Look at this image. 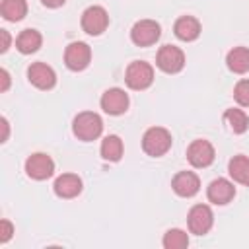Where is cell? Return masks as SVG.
Segmentation results:
<instances>
[{
  "label": "cell",
  "mask_w": 249,
  "mask_h": 249,
  "mask_svg": "<svg viewBox=\"0 0 249 249\" xmlns=\"http://www.w3.org/2000/svg\"><path fill=\"white\" fill-rule=\"evenodd\" d=\"M0 53H6L8 47H10V33L6 29H0Z\"/></svg>",
  "instance_id": "obj_26"
},
{
  "label": "cell",
  "mask_w": 249,
  "mask_h": 249,
  "mask_svg": "<svg viewBox=\"0 0 249 249\" xmlns=\"http://www.w3.org/2000/svg\"><path fill=\"white\" fill-rule=\"evenodd\" d=\"M206 195H208V200L214 202V204H228L235 195V187L228 179L218 177L208 185Z\"/></svg>",
  "instance_id": "obj_13"
},
{
  "label": "cell",
  "mask_w": 249,
  "mask_h": 249,
  "mask_svg": "<svg viewBox=\"0 0 249 249\" xmlns=\"http://www.w3.org/2000/svg\"><path fill=\"white\" fill-rule=\"evenodd\" d=\"M41 41L43 39L37 29H23L16 39V47L21 54H31L41 47Z\"/></svg>",
  "instance_id": "obj_17"
},
{
  "label": "cell",
  "mask_w": 249,
  "mask_h": 249,
  "mask_svg": "<svg viewBox=\"0 0 249 249\" xmlns=\"http://www.w3.org/2000/svg\"><path fill=\"white\" fill-rule=\"evenodd\" d=\"M233 97L239 105L243 107H249V80H241L235 84L233 88Z\"/></svg>",
  "instance_id": "obj_24"
},
{
  "label": "cell",
  "mask_w": 249,
  "mask_h": 249,
  "mask_svg": "<svg viewBox=\"0 0 249 249\" xmlns=\"http://www.w3.org/2000/svg\"><path fill=\"white\" fill-rule=\"evenodd\" d=\"M101 130H103V121H101V117L97 113L84 111V113H78L74 117L72 132H74V136H78L84 142L95 140L101 134Z\"/></svg>",
  "instance_id": "obj_1"
},
{
  "label": "cell",
  "mask_w": 249,
  "mask_h": 249,
  "mask_svg": "<svg viewBox=\"0 0 249 249\" xmlns=\"http://www.w3.org/2000/svg\"><path fill=\"white\" fill-rule=\"evenodd\" d=\"M109 25V16L101 6H89L82 14V29L89 35H101Z\"/></svg>",
  "instance_id": "obj_6"
},
{
  "label": "cell",
  "mask_w": 249,
  "mask_h": 249,
  "mask_svg": "<svg viewBox=\"0 0 249 249\" xmlns=\"http://www.w3.org/2000/svg\"><path fill=\"white\" fill-rule=\"evenodd\" d=\"M53 189L60 198H74L82 191V179L74 173H62L60 177H56Z\"/></svg>",
  "instance_id": "obj_15"
},
{
  "label": "cell",
  "mask_w": 249,
  "mask_h": 249,
  "mask_svg": "<svg viewBox=\"0 0 249 249\" xmlns=\"http://www.w3.org/2000/svg\"><path fill=\"white\" fill-rule=\"evenodd\" d=\"M124 80L130 89H146L154 82V68L144 60H134L128 64Z\"/></svg>",
  "instance_id": "obj_3"
},
{
  "label": "cell",
  "mask_w": 249,
  "mask_h": 249,
  "mask_svg": "<svg viewBox=\"0 0 249 249\" xmlns=\"http://www.w3.org/2000/svg\"><path fill=\"white\" fill-rule=\"evenodd\" d=\"M89 60H91V51H89V47H88L86 43H82V41L70 43V45L66 47V51H64V62H66V66H68L70 70H74V72L88 68Z\"/></svg>",
  "instance_id": "obj_9"
},
{
  "label": "cell",
  "mask_w": 249,
  "mask_h": 249,
  "mask_svg": "<svg viewBox=\"0 0 249 249\" xmlns=\"http://www.w3.org/2000/svg\"><path fill=\"white\" fill-rule=\"evenodd\" d=\"M2 128H4V134H2V142H6V140H8V121H6V119H2Z\"/></svg>",
  "instance_id": "obj_29"
},
{
  "label": "cell",
  "mask_w": 249,
  "mask_h": 249,
  "mask_svg": "<svg viewBox=\"0 0 249 249\" xmlns=\"http://www.w3.org/2000/svg\"><path fill=\"white\" fill-rule=\"evenodd\" d=\"M27 78L29 82L39 88V89H51L54 84H56V74L54 70L45 64V62H33L29 68H27Z\"/></svg>",
  "instance_id": "obj_11"
},
{
  "label": "cell",
  "mask_w": 249,
  "mask_h": 249,
  "mask_svg": "<svg viewBox=\"0 0 249 249\" xmlns=\"http://www.w3.org/2000/svg\"><path fill=\"white\" fill-rule=\"evenodd\" d=\"M25 171L31 179L43 181V179H49L54 173V161H53L51 156L37 152V154H31L25 160Z\"/></svg>",
  "instance_id": "obj_7"
},
{
  "label": "cell",
  "mask_w": 249,
  "mask_h": 249,
  "mask_svg": "<svg viewBox=\"0 0 249 249\" xmlns=\"http://www.w3.org/2000/svg\"><path fill=\"white\" fill-rule=\"evenodd\" d=\"M173 31L181 41H195L200 35V23L193 16H183L175 21Z\"/></svg>",
  "instance_id": "obj_16"
},
{
  "label": "cell",
  "mask_w": 249,
  "mask_h": 249,
  "mask_svg": "<svg viewBox=\"0 0 249 249\" xmlns=\"http://www.w3.org/2000/svg\"><path fill=\"white\" fill-rule=\"evenodd\" d=\"M14 233V226L8 222V220H2L0 222V243H6Z\"/></svg>",
  "instance_id": "obj_25"
},
{
  "label": "cell",
  "mask_w": 249,
  "mask_h": 249,
  "mask_svg": "<svg viewBox=\"0 0 249 249\" xmlns=\"http://www.w3.org/2000/svg\"><path fill=\"white\" fill-rule=\"evenodd\" d=\"M142 148L148 156L160 158L171 148V134L161 126H152L142 136Z\"/></svg>",
  "instance_id": "obj_2"
},
{
  "label": "cell",
  "mask_w": 249,
  "mask_h": 249,
  "mask_svg": "<svg viewBox=\"0 0 249 249\" xmlns=\"http://www.w3.org/2000/svg\"><path fill=\"white\" fill-rule=\"evenodd\" d=\"M226 62H228V68L235 74H245L249 70V49L245 47H235L228 53L226 56Z\"/></svg>",
  "instance_id": "obj_18"
},
{
  "label": "cell",
  "mask_w": 249,
  "mask_h": 249,
  "mask_svg": "<svg viewBox=\"0 0 249 249\" xmlns=\"http://www.w3.org/2000/svg\"><path fill=\"white\" fill-rule=\"evenodd\" d=\"M228 171L233 181L249 187V158L247 156H233L228 163Z\"/></svg>",
  "instance_id": "obj_19"
},
{
  "label": "cell",
  "mask_w": 249,
  "mask_h": 249,
  "mask_svg": "<svg viewBox=\"0 0 249 249\" xmlns=\"http://www.w3.org/2000/svg\"><path fill=\"white\" fill-rule=\"evenodd\" d=\"M156 64L160 70L167 72V74H177L179 70H183L185 66V54L179 47H173V45H163L160 51H158V56H156Z\"/></svg>",
  "instance_id": "obj_5"
},
{
  "label": "cell",
  "mask_w": 249,
  "mask_h": 249,
  "mask_svg": "<svg viewBox=\"0 0 249 249\" xmlns=\"http://www.w3.org/2000/svg\"><path fill=\"white\" fill-rule=\"evenodd\" d=\"M0 78H2V84H0V91H6L8 89V86H10V74H8V70H0Z\"/></svg>",
  "instance_id": "obj_27"
},
{
  "label": "cell",
  "mask_w": 249,
  "mask_h": 249,
  "mask_svg": "<svg viewBox=\"0 0 249 249\" xmlns=\"http://www.w3.org/2000/svg\"><path fill=\"white\" fill-rule=\"evenodd\" d=\"M189 245V235L183 230H167L163 235V247L165 249H183Z\"/></svg>",
  "instance_id": "obj_23"
},
{
  "label": "cell",
  "mask_w": 249,
  "mask_h": 249,
  "mask_svg": "<svg viewBox=\"0 0 249 249\" xmlns=\"http://www.w3.org/2000/svg\"><path fill=\"white\" fill-rule=\"evenodd\" d=\"M171 187H173V191H175L179 196H193V195L198 193L200 181H198V175L193 173V171H179V173L173 177Z\"/></svg>",
  "instance_id": "obj_14"
},
{
  "label": "cell",
  "mask_w": 249,
  "mask_h": 249,
  "mask_svg": "<svg viewBox=\"0 0 249 249\" xmlns=\"http://www.w3.org/2000/svg\"><path fill=\"white\" fill-rule=\"evenodd\" d=\"M0 12L8 21H19L27 14V4L25 0H2Z\"/></svg>",
  "instance_id": "obj_21"
},
{
  "label": "cell",
  "mask_w": 249,
  "mask_h": 249,
  "mask_svg": "<svg viewBox=\"0 0 249 249\" xmlns=\"http://www.w3.org/2000/svg\"><path fill=\"white\" fill-rule=\"evenodd\" d=\"M101 109L109 115H123L128 109V95L121 88H111L101 95Z\"/></svg>",
  "instance_id": "obj_12"
},
{
  "label": "cell",
  "mask_w": 249,
  "mask_h": 249,
  "mask_svg": "<svg viewBox=\"0 0 249 249\" xmlns=\"http://www.w3.org/2000/svg\"><path fill=\"white\" fill-rule=\"evenodd\" d=\"M187 160L195 167H208L214 161V146L208 140H195L187 148Z\"/></svg>",
  "instance_id": "obj_10"
},
{
  "label": "cell",
  "mask_w": 249,
  "mask_h": 249,
  "mask_svg": "<svg viewBox=\"0 0 249 249\" xmlns=\"http://www.w3.org/2000/svg\"><path fill=\"white\" fill-rule=\"evenodd\" d=\"M160 35H161L160 23L154 21V19H140L130 29V39L138 47H150V45H154L160 39Z\"/></svg>",
  "instance_id": "obj_4"
},
{
  "label": "cell",
  "mask_w": 249,
  "mask_h": 249,
  "mask_svg": "<svg viewBox=\"0 0 249 249\" xmlns=\"http://www.w3.org/2000/svg\"><path fill=\"white\" fill-rule=\"evenodd\" d=\"M123 156V140L117 134H109L101 142V158L107 161H119Z\"/></svg>",
  "instance_id": "obj_20"
},
{
  "label": "cell",
  "mask_w": 249,
  "mask_h": 249,
  "mask_svg": "<svg viewBox=\"0 0 249 249\" xmlns=\"http://www.w3.org/2000/svg\"><path fill=\"white\" fill-rule=\"evenodd\" d=\"M187 220H189V230H191L193 233L204 235V233L212 228V224H214V214H212L210 206H206V204H196V206H193V208L189 210Z\"/></svg>",
  "instance_id": "obj_8"
},
{
  "label": "cell",
  "mask_w": 249,
  "mask_h": 249,
  "mask_svg": "<svg viewBox=\"0 0 249 249\" xmlns=\"http://www.w3.org/2000/svg\"><path fill=\"white\" fill-rule=\"evenodd\" d=\"M47 8H58V6H62L66 0H41Z\"/></svg>",
  "instance_id": "obj_28"
},
{
  "label": "cell",
  "mask_w": 249,
  "mask_h": 249,
  "mask_svg": "<svg viewBox=\"0 0 249 249\" xmlns=\"http://www.w3.org/2000/svg\"><path fill=\"white\" fill-rule=\"evenodd\" d=\"M224 119L228 121L230 128H231L235 134H243V132L247 130V126H249V119H247V115H245L241 109H228V111L224 113Z\"/></svg>",
  "instance_id": "obj_22"
}]
</instances>
